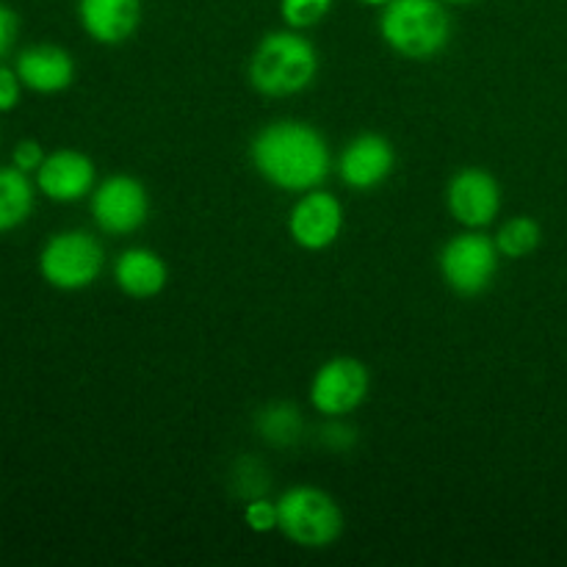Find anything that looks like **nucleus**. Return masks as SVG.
<instances>
[{
    "label": "nucleus",
    "mask_w": 567,
    "mask_h": 567,
    "mask_svg": "<svg viewBox=\"0 0 567 567\" xmlns=\"http://www.w3.org/2000/svg\"><path fill=\"white\" fill-rule=\"evenodd\" d=\"M244 520H247L249 529L260 532V535L280 529V513H277V502H266L264 496L252 498V502L244 507Z\"/></svg>",
    "instance_id": "obj_20"
},
{
    "label": "nucleus",
    "mask_w": 567,
    "mask_h": 567,
    "mask_svg": "<svg viewBox=\"0 0 567 567\" xmlns=\"http://www.w3.org/2000/svg\"><path fill=\"white\" fill-rule=\"evenodd\" d=\"M169 271L153 249L133 247L116 258L114 282L131 299H153L166 288Z\"/></svg>",
    "instance_id": "obj_15"
},
{
    "label": "nucleus",
    "mask_w": 567,
    "mask_h": 567,
    "mask_svg": "<svg viewBox=\"0 0 567 567\" xmlns=\"http://www.w3.org/2000/svg\"><path fill=\"white\" fill-rule=\"evenodd\" d=\"M44 155L48 153H44L42 144H39L37 138H22V142H17L14 150H11V166H17V169L25 172V175H37Z\"/></svg>",
    "instance_id": "obj_21"
},
{
    "label": "nucleus",
    "mask_w": 567,
    "mask_h": 567,
    "mask_svg": "<svg viewBox=\"0 0 567 567\" xmlns=\"http://www.w3.org/2000/svg\"><path fill=\"white\" fill-rule=\"evenodd\" d=\"M258 430L275 446H293L302 435V415L293 404H269L264 413L258 415Z\"/></svg>",
    "instance_id": "obj_18"
},
{
    "label": "nucleus",
    "mask_w": 567,
    "mask_h": 567,
    "mask_svg": "<svg viewBox=\"0 0 567 567\" xmlns=\"http://www.w3.org/2000/svg\"><path fill=\"white\" fill-rule=\"evenodd\" d=\"M396 166V150L380 133H363L343 147L338 175L354 192L382 186Z\"/></svg>",
    "instance_id": "obj_11"
},
{
    "label": "nucleus",
    "mask_w": 567,
    "mask_h": 567,
    "mask_svg": "<svg viewBox=\"0 0 567 567\" xmlns=\"http://www.w3.org/2000/svg\"><path fill=\"white\" fill-rule=\"evenodd\" d=\"M343 230V208L338 197L321 188H310L288 216V233L308 252H321L332 247Z\"/></svg>",
    "instance_id": "obj_10"
},
{
    "label": "nucleus",
    "mask_w": 567,
    "mask_h": 567,
    "mask_svg": "<svg viewBox=\"0 0 567 567\" xmlns=\"http://www.w3.org/2000/svg\"><path fill=\"white\" fill-rule=\"evenodd\" d=\"M332 0H280V14L288 28L293 31H305L313 28L330 14Z\"/></svg>",
    "instance_id": "obj_19"
},
{
    "label": "nucleus",
    "mask_w": 567,
    "mask_h": 567,
    "mask_svg": "<svg viewBox=\"0 0 567 567\" xmlns=\"http://www.w3.org/2000/svg\"><path fill=\"white\" fill-rule=\"evenodd\" d=\"M22 86L37 94H59L75 81V61L59 44H31L14 61Z\"/></svg>",
    "instance_id": "obj_13"
},
{
    "label": "nucleus",
    "mask_w": 567,
    "mask_h": 567,
    "mask_svg": "<svg viewBox=\"0 0 567 567\" xmlns=\"http://www.w3.org/2000/svg\"><path fill=\"white\" fill-rule=\"evenodd\" d=\"M37 188L53 203H78L94 192V161L78 150H55L37 169Z\"/></svg>",
    "instance_id": "obj_12"
},
{
    "label": "nucleus",
    "mask_w": 567,
    "mask_h": 567,
    "mask_svg": "<svg viewBox=\"0 0 567 567\" xmlns=\"http://www.w3.org/2000/svg\"><path fill=\"white\" fill-rule=\"evenodd\" d=\"M22 81L20 75H17L14 66H6L3 61H0V114H6V111H14L17 105H20V97H22Z\"/></svg>",
    "instance_id": "obj_22"
},
{
    "label": "nucleus",
    "mask_w": 567,
    "mask_h": 567,
    "mask_svg": "<svg viewBox=\"0 0 567 567\" xmlns=\"http://www.w3.org/2000/svg\"><path fill=\"white\" fill-rule=\"evenodd\" d=\"M103 266V244L86 230L55 233L39 252V275L59 291H83L94 286Z\"/></svg>",
    "instance_id": "obj_5"
},
{
    "label": "nucleus",
    "mask_w": 567,
    "mask_h": 567,
    "mask_svg": "<svg viewBox=\"0 0 567 567\" xmlns=\"http://www.w3.org/2000/svg\"><path fill=\"white\" fill-rule=\"evenodd\" d=\"M252 166L264 181L282 192H310L330 175V147L308 122L280 120L252 138Z\"/></svg>",
    "instance_id": "obj_1"
},
{
    "label": "nucleus",
    "mask_w": 567,
    "mask_h": 567,
    "mask_svg": "<svg viewBox=\"0 0 567 567\" xmlns=\"http://www.w3.org/2000/svg\"><path fill=\"white\" fill-rule=\"evenodd\" d=\"M380 33L404 59L426 61L449 44L452 20L443 0H391L382 11Z\"/></svg>",
    "instance_id": "obj_3"
},
{
    "label": "nucleus",
    "mask_w": 567,
    "mask_h": 567,
    "mask_svg": "<svg viewBox=\"0 0 567 567\" xmlns=\"http://www.w3.org/2000/svg\"><path fill=\"white\" fill-rule=\"evenodd\" d=\"M17 31H20V20H17L14 9L0 3V61L11 53L17 42Z\"/></svg>",
    "instance_id": "obj_23"
},
{
    "label": "nucleus",
    "mask_w": 567,
    "mask_h": 567,
    "mask_svg": "<svg viewBox=\"0 0 567 567\" xmlns=\"http://www.w3.org/2000/svg\"><path fill=\"white\" fill-rule=\"evenodd\" d=\"M498 258H502V252L496 247V238L480 230H465L449 238L437 264H441L443 280L454 293L480 297L496 280Z\"/></svg>",
    "instance_id": "obj_6"
},
{
    "label": "nucleus",
    "mask_w": 567,
    "mask_h": 567,
    "mask_svg": "<svg viewBox=\"0 0 567 567\" xmlns=\"http://www.w3.org/2000/svg\"><path fill=\"white\" fill-rule=\"evenodd\" d=\"M83 31L100 44H122L136 33L142 0H78Z\"/></svg>",
    "instance_id": "obj_14"
},
{
    "label": "nucleus",
    "mask_w": 567,
    "mask_h": 567,
    "mask_svg": "<svg viewBox=\"0 0 567 567\" xmlns=\"http://www.w3.org/2000/svg\"><path fill=\"white\" fill-rule=\"evenodd\" d=\"M443 3H474V0H443Z\"/></svg>",
    "instance_id": "obj_25"
},
{
    "label": "nucleus",
    "mask_w": 567,
    "mask_h": 567,
    "mask_svg": "<svg viewBox=\"0 0 567 567\" xmlns=\"http://www.w3.org/2000/svg\"><path fill=\"white\" fill-rule=\"evenodd\" d=\"M94 225L105 236H131L147 221V188L131 175H114L92 192Z\"/></svg>",
    "instance_id": "obj_7"
},
{
    "label": "nucleus",
    "mask_w": 567,
    "mask_h": 567,
    "mask_svg": "<svg viewBox=\"0 0 567 567\" xmlns=\"http://www.w3.org/2000/svg\"><path fill=\"white\" fill-rule=\"evenodd\" d=\"M280 532L302 548H327L341 537L343 515L330 493L319 487H291L277 502Z\"/></svg>",
    "instance_id": "obj_4"
},
{
    "label": "nucleus",
    "mask_w": 567,
    "mask_h": 567,
    "mask_svg": "<svg viewBox=\"0 0 567 567\" xmlns=\"http://www.w3.org/2000/svg\"><path fill=\"white\" fill-rule=\"evenodd\" d=\"M319 55L313 42L299 31H275L264 37L249 59V81L260 94L288 97L313 83Z\"/></svg>",
    "instance_id": "obj_2"
},
{
    "label": "nucleus",
    "mask_w": 567,
    "mask_h": 567,
    "mask_svg": "<svg viewBox=\"0 0 567 567\" xmlns=\"http://www.w3.org/2000/svg\"><path fill=\"white\" fill-rule=\"evenodd\" d=\"M37 203V186L17 166H0V233L25 225Z\"/></svg>",
    "instance_id": "obj_16"
},
{
    "label": "nucleus",
    "mask_w": 567,
    "mask_h": 567,
    "mask_svg": "<svg viewBox=\"0 0 567 567\" xmlns=\"http://www.w3.org/2000/svg\"><path fill=\"white\" fill-rule=\"evenodd\" d=\"M543 241V230L532 216H513L496 233V247L504 258H529Z\"/></svg>",
    "instance_id": "obj_17"
},
{
    "label": "nucleus",
    "mask_w": 567,
    "mask_h": 567,
    "mask_svg": "<svg viewBox=\"0 0 567 567\" xmlns=\"http://www.w3.org/2000/svg\"><path fill=\"white\" fill-rule=\"evenodd\" d=\"M369 369L354 358H332L310 382V402L330 419L352 413L369 396Z\"/></svg>",
    "instance_id": "obj_8"
},
{
    "label": "nucleus",
    "mask_w": 567,
    "mask_h": 567,
    "mask_svg": "<svg viewBox=\"0 0 567 567\" xmlns=\"http://www.w3.org/2000/svg\"><path fill=\"white\" fill-rule=\"evenodd\" d=\"M360 3H365V6H385V3H391V0H360Z\"/></svg>",
    "instance_id": "obj_24"
},
{
    "label": "nucleus",
    "mask_w": 567,
    "mask_h": 567,
    "mask_svg": "<svg viewBox=\"0 0 567 567\" xmlns=\"http://www.w3.org/2000/svg\"><path fill=\"white\" fill-rule=\"evenodd\" d=\"M446 203L460 225L468 227V230H482L502 210V188L491 172L468 166L449 181Z\"/></svg>",
    "instance_id": "obj_9"
}]
</instances>
